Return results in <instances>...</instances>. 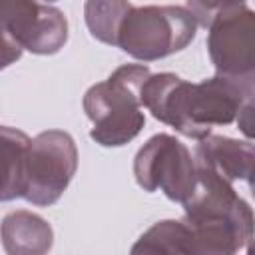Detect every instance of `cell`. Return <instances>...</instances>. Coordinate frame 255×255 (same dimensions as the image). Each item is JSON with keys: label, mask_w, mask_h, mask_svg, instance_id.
Masks as SVG:
<instances>
[{"label": "cell", "mask_w": 255, "mask_h": 255, "mask_svg": "<svg viewBox=\"0 0 255 255\" xmlns=\"http://www.w3.org/2000/svg\"><path fill=\"white\" fill-rule=\"evenodd\" d=\"M255 98V72L245 76L217 74L191 84L171 72L151 74L141 88V104L155 120L177 133L201 139L215 126L237 120L243 104Z\"/></svg>", "instance_id": "6da1fadb"}, {"label": "cell", "mask_w": 255, "mask_h": 255, "mask_svg": "<svg viewBox=\"0 0 255 255\" xmlns=\"http://www.w3.org/2000/svg\"><path fill=\"white\" fill-rule=\"evenodd\" d=\"M181 205L193 233V255L255 253V213L229 179L197 165L195 185Z\"/></svg>", "instance_id": "7a4b0ae2"}, {"label": "cell", "mask_w": 255, "mask_h": 255, "mask_svg": "<svg viewBox=\"0 0 255 255\" xmlns=\"http://www.w3.org/2000/svg\"><path fill=\"white\" fill-rule=\"evenodd\" d=\"M151 76L143 64H126L84 94V112L94 124L90 137L102 147L129 143L145 124L141 88Z\"/></svg>", "instance_id": "3957f363"}, {"label": "cell", "mask_w": 255, "mask_h": 255, "mask_svg": "<svg viewBox=\"0 0 255 255\" xmlns=\"http://www.w3.org/2000/svg\"><path fill=\"white\" fill-rule=\"evenodd\" d=\"M197 26L185 6H133L120 28L118 48L139 62L161 60L187 48Z\"/></svg>", "instance_id": "277c9868"}, {"label": "cell", "mask_w": 255, "mask_h": 255, "mask_svg": "<svg viewBox=\"0 0 255 255\" xmlns=\"http://www.w3.org/2000/svg\"><path fill=\"white\" fill-rule=\"evenodd\" d=\"M2 66H10L24 50L40 56L56 54L68 42V20L62 10L40 0H0Z\"/></svg>", "instance_id": "5b68a950"}, {"label": "cell", "mask_w": 255, "mask_h": 255, "mask_svg": "<svg viewBox=\"0 0 255 255\" xmlns=\"http://www.w3.org/2000/svg\"><path fill=\"white\" fill-rule=\"evenodd\" d=\"M78 169V147L74 137L62 129H46L30 139L24 159V193L32 205H54Z\"/></svg>", "instance_id": "8992f818"}, {"label": "cell", "mask_w": 255, "mask_h": 255, "mask_svg": "<svg viewBox=\"0 0 255 255\" xmlns=\"http://www.w3.org/2000/svg\"><path fill=\"white\" fill-rule=\"evenodd\" d=\"M133 177L147 191H163L171 201L183 203L197 177V163L185 143L169 133L151 135L133 157Z\"/></svg>", "instance_id": "52a82bcc"}, {"label": "cell", "mask_w": 255, "mask_h": 255, "mask_svg": "<svg viewBox=\"0 0 255 255\" xmlns=\"http://www.w3.org/2000/svg\"><path fill=\"white\" fill-rule=\"evenodd\" d=\"M207 30V52L217 74L255 72V10L243 4L221 12Z\"/></svg>", "instance_id": "ba28073f"}, {"label": "cell", "mask_w": 255, "mask_h": 255, "mask_svg": "<svg viewBox=\"0 0 255 255\" xmlns=\"http://www.w3.org/2000/svg\"><path fill=\"white\" fill-rule=\"evenodd\" d=\"M195 163L213 169L231 183L247 179L255 169V143L209 133L197 139L193 151Z\"/></svg>", "instance_id": "9c48e42d"}, {"label": "cell", "mask_w": 255, "mask_h": 255, "mask_svg": "<svg viewBox=\"0 0 255 255\" xmlns=\"http://www.w3.org/2000/svg\"><path fill=\"white\" fill-rule=\"evenodd\" d=\"M52 243L50 223L32 211L18 209L2 219V247L10 255H44Z\"/></svg>", "instance_id": "30bf717a"}, {"label": "cell", "mask_w": 255, "mask_h": 255, "mask_svg": "<svg viewBox=\"0 0 255 255\" xmlns=\"http://www.w3.org/2000/svg\"><path fill=\"white\" fill-rule=\"evenodd\" d=\"M131 253L193 255V233L185 219H163L153 223L131 247Z\"/></svg>", "instance_id": "8fae6325"}, {"label": "cell", "mask_w": 255, "mask_h": 255, "mask_svg": "<svg viewBox=\"0 0 255 255\" xmlns=\"http://www.w3.org/2000/svg\"><path fill=\"white\" fill-rule=\"evenodd\" d=\"M131 8L129 0H86L84 20L92 38L108 46H118L120 28Z\"/></svg>", "instance_id": "7c38bea8"}, {"label": "cell", "mask_w": 255, "mask_h": 255, "mask_svg": "<svg viewBox=\"0 0 255 255\" xmlns=\"http://www.w3.org/2000/svg\"><path fill=\"white\" fill-rule=\"evenodd\" d=\"M30 137L10 126L2 128V153H4V183H2V201L20 199L24 193V159Z\"/></svg>", "instance_id": "4fadbf2b"}, {"label": "cell", "mask_w": 255, "mask_h": 255, "mask_svg": "<svg viewBox=\"0 0 255 255\" xmlns=\"http://www.w3.org/2000/svg\"><path fill=\"white\" fill-rule=\"evenodd\" d=\"M245 0H187V10L195 16L199 26L207 28L221 12H227L231 8L243 6Z\"/></svg>", "instance_id": "5bb4252c"}, {"label": "cell", "mask_w": 255, "mask_h": 255, "mask_svg": "<svg viewBox=\"0 0 255 255\" xmlns=\"http://www.w3.org/2000/svg\"><path fill=\"white\" fill-rule=\"evenodd\" d=\"M235 122H237V129L247 139H255V98L241 106Z\"/></svg>", "instance_id": "9a60e30c"}, {"label": "cell", "mask_w": 255, "mask_h": 255, "mask_svg": "<svg viewBox=\"0 0 255 255\" xmlns=\"http://www.w3.org/2000/svg\"><path fill=\"white\" fill-rule=\"evenodd\" d=\"M247 183H249V191H251V195L255 197V169H253V173L247 177Z\"/></svg>", "instance_id": "2e32d148"}, {"label": "cell", "mask_w": 255, "mask_h": 255, "mask_svg": "<svg viewBox=\"0 0 255 255\" xmlns=\"http://www.w3.org/2000/svg\"><path fill=\"white\" fill-rule=\"evenodd\" d=\"M40 2H46V4H50V2H56V0H40Z\"/></svg>", "instance_id": "e0dca14e"}]
</instances>
